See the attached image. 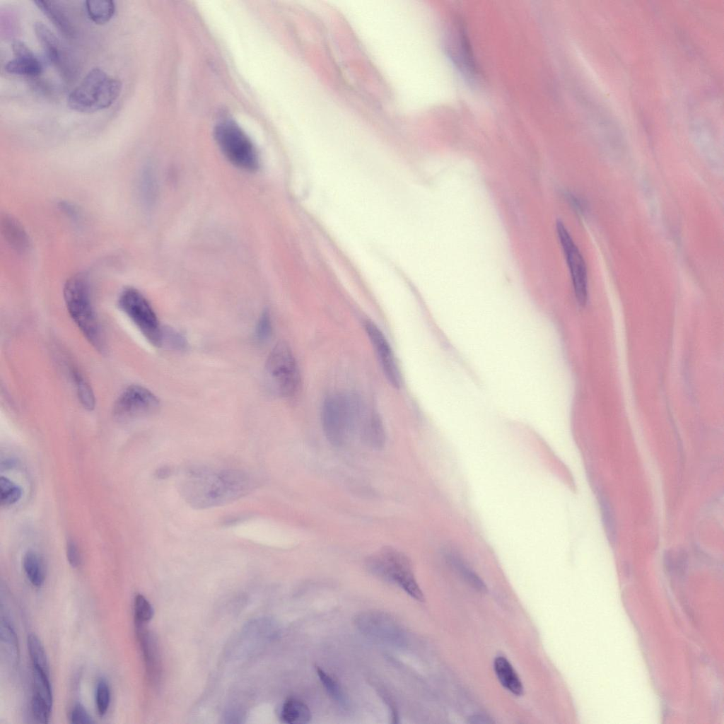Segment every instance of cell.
I'll return each mask as SVG.
<instances>
[{
  "label": "cell",
  "instance_id": "obj_1",
  "mask_svg": "<svg viewBox=\"0 0 724 724\" xmlns=\"http://www.w3.org/2000/svg\"><path fill=\"white\" fill-rule=\"evenodd\" d=\"M253 486L251 477L242 470L196 467L185 472L180 491L191 507L206 509L236 501L247 495Z\"/></svg>",
  "mask_w": 724,
  "mask_h": 724
},
{
  "label": "cell",
  "instance_id": "obj_2",
  "mask_svg": "<svg viewBox=\"0 0 724 724\" xmlns=\"http://www.w3.org/2000/svg\"><path fill=\"white\" fill-rule=\"evenodd\" d=\"M361 399L350 392H337L327 397L322 404L321 421L329 442L342 447L358 435L369 411Z\"/></svg>",
  "mask_w": 724,
  "mask_h": 724
},
{
  "label": "cell",
  "instance_id": "obj_3",
  "mask_svg": "<svg viewBox=\"0 0 724 724\" xmlns=\"http://www.w3.org/2000/svg\"><path fill=\"white\" fill-rule=\"evenodd\" d=\"M64 299L68 313L86 340L98 351L105 350L103 332L93 305L90 284L83 274H76L66 281Z\"/></svg>",
  "mask_w": 724,
  "mask_h": 724
},
{
  "label": "cell",
  "instance_id": "obj_4",
  "mask_svg": "<svg viewBox=\"0 0 724 724\" xmlns=\"http://www.w3.org/2000/svg\"><path fill=\"white\" fill-rule=\"evenodd\" d=\"M121 81L100 68L90 70L69 95L68 105L76 112L93 113L109 107L119 96Z\"/></svg>",
  "mask_w": 724,
  "mask_h": 724
},
{
  "label": "cell",
  "instance_id": "obj_5",
  "mask_svg": "<svg viewBox=\"0 0 724 724\" xmlns=\"http://www.w3.org/2000/svg\"><path fill=\"white\" fill-rule=\"evenodd\" d=\"M367 568L374 576L394 583L418 601L424 594L415 578L410 560L400 551L385 547L367 560Z\"/></svg>",
  "mask_w": 724,
  "mask_h": 724
},
{
  "label": "cell",
  "instance_id": "obj_6",
  "mask_svg": "<svg viewBox=\"0 0 724 724\" xmlns=\"http://www.w3.org/2000/svg\"><path fill=\"white\" fill-rule=\"evenodd\" d=\"M214 137L223 154L234 165L247 171L259 168V158L255 145L235 121L223 119L218 122Z\"/></svg>",
  "mask_w": 724,
  "mask_h": 724
},
{
  "label": "cell",
  "instance_id": "obj_7",
  "mask_svg": "<svg viewBox=\"0 0 724 724\" xmlns=\"http://www.w3.org/2000/svg\"><path fill=\"white\" fill-rule=\"evenodd\" d=\"M117 304L145 339L155 346H162L163 327L148 300L137 289L126 288L119 294Z\"/></svg>",
  "mask_w": 724,
  "mask_h": 724
},
{
  "label": "cell",
  "instance_id": "obj_8",
  "mask_svg": "<svg viewBox=\"0 0 724 724\" xmlns=\"http://www.w3.org/2000/svg\"><path fill=\"white\" fill-rule=\"evenodd\" d=\"M265 369L269 383L279 395L290 397L298 392L300 385V371L293 352L286 342L279 341L273 347Z\"/></svg>",
  "mask_w": 724,
  "mask_h": 724
},
{
  "label": "cell",
  "instance_id": "obj_9",
  "mask_svg": "<svg viewBox=\"0 0 724 724\" xmlns=\"http://www.w3.org/2000/svg\"><path fill=\"white\" fill-rule=\"evenodd\" d=\"M357 629L367 637L395 646L406 642L402 626L390 615L378 611L364 612L356 617Z\"/></svg>",
  "mask_w": 724,
  "mask_h": 724
},
{
  "label": "cell",
  "instance_id": "obj_10",
  "mask_svg": "<svg viewBox=\"0 0 724 724\" xmlns=\"http://www.w3.org/2000/svg\"><path fill=\"white\" fill-rule=\"evenodd\" d=\"M159 404V399L151 390L139 385H132L117 398L112 413L119 420H129L156 411Z\"/></svg>",
  "mask_w": 724,
  "mask_h": 724
},
{
  "label": "cell",
  "instance_id": "obj_11",
  "mask_svg": "<svg viewBox=\"0 0 724 724\" xmlns=\"http://www.w3.org/2000/svg\"><path fill=\"white\" fill-rule=\"evenodd\" d=\"M556 231L570 271L576 298L579 305L584 306L588 300L585 262L566 228L560 221L556 222Z\"/></svg>",
  "mask_w": 724,
  "mask_h": 724
},
{
  "label": "cell",
  "instance_id": "obj_12",
  "mask_svg": "<svg viewBox=\"0 0 724 724\" xmlns=\"http://www.w3.org/2000/svg\"><path fill=\"white\" fill-rule=\"evenodd\" d=\"M364 327L387 380L394 387L399 388L402 380L400 372L388 341L373 322L366 320Z\"/></svg>",
  "mask_w": 724,
  "mask_h": 724
},
{
  "label": "cell",
  "instance_id": "obj_13",
  "mask_svg": "<svg viewBox=\"0 0 724 724\" xmlns=\"http://www.w3.org/2000/svg\"><path fill=\"white\" fill-rule=\"evenodd\" d=\"M135 628L148 677L152 682H157L160 677L161 662L156 638L145 624L135 622Z\"/></svg>",
  "mask_w": 724,
  "mask_h": 724
},
{
  "label": "cell",
  "instance_id": "obj_14",
  "mask_svg": "<svg viewBox=\"0 0 724 724\" xmlns=\"http://www.w3.org/2000/svg\"><path fill=\"white\" fill-rule=\"evenodd\" d=\"M12 49L15 57L6 64L7 72L26 76H36L41 73L40 62L25 44L16 40L13 42Z\"/></svg>",
  "mask_w": 724,
  "mask_h": 724
},
{
  "label": "cell",
  "instance_id": "obj_15",
  "mask_svg": "<svg viewBox=\"0 0 724 724\" xmlns=\"http://www.w3.org/2000/svg\"><path fill=\"white\" fill-rule=\"evenodd\" d=\"M359 437L368 446L380 449L385 443V431L379 415L370 409L363 423Z\"/></svg>",
  "mask_w": 724,
  "mask_h": 724
},
{
  "label": "cell",
  "instance_id": "obj_16",
  "mask_svg": "<svg viewBox=\"0 0 724 724\" xmlns=\"http://www.w3.org/2000/svg\"><path fill=\"white\" fill-rule=\"evenodd\" d=\"M37 7L47 17L54 26L64 35L72 37L75 28L64 9L54 1H35Z\"/></svg>",
  "mask_w": 724,
  "mask_h": 724
},
{
  "label": "cell",
  "instance_id": "obj_17",
  "mask_svg": "<svg viewBox=\"0 0 724 724\" xmlns=\"http://www.w3.org/2000/svg\"><path fill=\"white\" fill-rule=\"evenodd\" d=\"M494 668L499 682L504 688L515 696L523 694L522 683L508 659L503 656L496 658Z\"/></svg>",
  "mask_w": 724,
  "mask_h": 724
},
{
  "label": "cell",
  "instance_id": "obj_18",
  "mask_svg": "<svg viewBox=\"0 0 724 724\" xmlns=\"http://www.w3.org/2000/svg\"><path fill=\"white\" fill-rule=\"evenodd\" d=\"M281 720L288 724H305L311 719L308 706L302 701L291 698L287 699L280 711Z\"/></svg>",
  "mask_w": 724,
  "mask_h": 724
},
{
  "label": "cell",
  "instance_id": "obj_19",
  "mask_svg": "<svg viewBox=\"0 0 724 724\" xmlns=\"http://www.w3.org/2000/svg\"><path fill=\"white\" fill-rule=\"evenodd\" d=\"M69 374L74 384L77 397L83 407L91 411L95 406L93 390L81 371L74 365L69 366Z\"/></svg>",
  "mask_w": 724,
  "mask_h": 724
},
{
  "label": "cell",
  "instance_id": "obj_20",
  "mask_svg": "<svg viewBox=\"0 0 724 724\" xmlns=\"http://www.w3.org/2000/svg\"><path fill=\"white\" fill-rule=\"evenodd\" d=\"M34 31L48 58L56 65L60 64V45L56 35L42 22L35 23Z\"/></svg>",
  "mask_w": 724,
  "mask_h": 724
},
{
  "label": "cell",
  "instance_id": "obj_21",
  "mask_svg": "<svg viewBox=\"0 0 724 724\" xmlns=\"http://www.w3.org/2000/svg\"><path fill=\"white\" fill-rule=\"evenodd\" d=\"M0 641L7 659L13 665H16L20 659L18 641L13 627L6 619H1V621Z\"/></svg>",
  "mask_w": 724,
  "mask_h": 724
},
{
  "label": "cell",
  "instance_id": "obj_22",
  "mask_svg": "<svg viewBox=\"0 0 724 724\" xmlns=\"http://www.w3.org/2000/svg\"><path fill=\"white\" fill-rule=\"evenodd\" d=\"M23 566L28 579L33 585L40 587L44 583L46 578L45 566L37 553L28 551L23 556Z\"/></svg>",
  "mask_w": 724,
  "mask_h": 724
},
{
  "label": "cell",
  "instance_id": "obj_23",
  "mask_svg": "<svg viewBox=\"0 0 724 724\" xmlns=\"http://www.w3.org/2000/svg\"><path fill=\"white\" fill-rule=\"evenodd\" d=\"M4 235L11 247L18 251L25 250L29 245L26 233L21 225L11 216H6L2 221Z\"/></svg>",
  "mask_w": 724,
  "mask_h": 724
},
{
  "label": "cell",
  "instance_id": "obj_24",
  "mask_svg": "<svg viewBox=\"0 0 724 724\" xmlns=\"http://www.w3.org/2000/svg\"><path fill=\"white\" fill-rule=\"evenodd\" d=\"M86 9L90 19L96 24L107 23L115 13V1L110 0L86 1Z\"/></svg>",
  "mask_w": 724,
  "mask_h": 724
},
{
  "label": "cell",
  "instance_id": "obj_25",
  "mask_svg": "<svg viewBox=\"0 0 724 724\" xmlns=\"http://www.w3.org/2000/svg\"><path fill=\"white\" fill-rule=\"evenodd\" d=\"M27 644L33 667L38 668L49 675L47 655L38 636L34 633H30L27 637Z\"/></svg>",
  "mask_w": 724,
  "mask_h": 724
},
{
  "label": "cell",
  "instance_id": "obj_26",
  "mask_svg": "<svg viewBox=\"0 0 724 724\" xmlns=\"http://www.w3.org/2000/svg\"><path fill=\"white\" fill-rule=\"evenodd\" d=\"M34 693L42 698L49 706H53V694L49 682V675L33 667Z\"/></svg>",
  "mask_w": 724,
  "mask_h": 724
},
{
  "label": "cell",
  "instance_id": "obj_27",
  "mask_svg": "<svg viewBox=\"0 0 724 724\" xmlns=\"http://www.w3.org/2000/svg\"><path fill=\"white\" fill-rule=\"evenodd\" d=\"M317 675L329 695L341 706L346 704V698L339 684L320 667H315Z\"/></svg>",
  "mask_w": 724,
  "mask_h": 724
},
{
  "label": "cell",
  "instance_id": "obj_28",
  "mask_svg": "<svg viewBox=\"0 0 724 724\" xmlns=\"http://www.w3.org/2000/svg\"><path fill=\"white\" fill-rule=\"evenodd\" d=\"M22 496L21 488L7 477L0 478V500L2 506H8L16 503Z\"/></svg>",
  "mask_w": 724,
  "mask_h": 724
},
{
  "label": "cell",
  "instance_id": "obj_29",
  "mask_svg": "<svg viewBox=\"0 0 724 724\" xmlns=\"http://www.w3.org/2000/svg\"><path fill=\"white\" fill-rule=\"evenodd\" d=\"M599 501L607 538L610 543L614 544L617 539V527L612 508L606 497L600 496Z\"/></svg>",
  "mask_w": 724,
  "mask_h": 724
},
{
  "label": "cell",
  "instance_id": "obj_30",
  "mask_svg": "<svg viewBox=\"0 0 724 724\" xmlns=\"http://www.w3.org/2000/svg\"><path fill=\"white\" fill-rule=\"evenodd\" d=\"M135 622L146 624L154 615V609L149 601L141 594H137L134 600Z\"/></svg>",
  "mask_w": 724,
  "mask_h": 724
},
{
  "label": "cell",
  "instance_id": "obj_31",
  "mask_svg": "<svg viewBox=\"0 0 724 724\" xmlns=\"http://www.w3.org/2000/svg\"><path fill=\"white\" fill-rule=\"evenodd\" d=\"M110 689L104 679L98 680L95 689V705L98 714L103 716L106 714L110 704Z\"/></svg>",
  "mask_w": 724,
  "mask_h": 724
},
{
  "label": "cell",
  "instance_id": "obj_32",
  "mask_svg": "<svg viewBox=\"0 0 724 724\" xmlns=\"http://www.w3.org/2000/svg\"><path fill=\"white\" fill-rule=\"evenodd\" d=\"M30 708L33 716L37 722L49 723L52 707L42 698L33 694Z\"/></svg>",
  "mask_w": 724,
  "mask_h": 724
},
{
  "label": "cell",
  "instance_id": "obj_33",
  "mask_svg": "<svg viewBox=\"0 0 724 724\" xmlns=\"http://www.w3.org/2000/svg\"><path fill=\"white\" fill-rule=\"evenodd\" d=\"M272 325L270 314L264 310L259 316L255 328V338L259 343L267 341L271 337Z\"/></svg>",
  "mask_w": 724,
  "mask_h": 724
},
{
  "label": "cell",
  "instance_id": "obj_34",
  "mask_svg": "<svg viewBox=\"0 0 724 724\" xmlns=\"http://www.w3.org/2000/svg\"><path fill=\"white\" fill-rule=\"evenodd\" d=\"M449 563L466 578L468 581L472 583L477 585L478 587L481 586L482 583L479 579L478 576L469 568L457 556L448 554L446 556Z\"/></svg>",
  "mask_w": 724,
  "mask_h": 724
},
{
  "label": "cell",
  "instance_id": "obj_35",
  "mask_svg": "<svg viewBox=\"0 0 724 724\" xmlns=\"http://www.w3.org/2000/svg\"><path fill=\"white\" fill-rule=\"evenodd\" d=\"M186 344V340L179 332L171 328L163 327L162 346L165 345L173 349L181 350L185 349Z\"/></svg>",
  "mask_w": 724,
  "mask_h": 724
},
{
  "label": "cell",
  "instance_id": "obj_36",
  "mask_svg": "<svg viewBox=\"0 0 724 724\" xmlns=\"http://www.w3.org/2000/svg\"><path fill=\"white\" fill-rule=\"evenodd\" d=\"M70 720L74 724H91L95 722L86 708L80 703H76L73 707Z\"/></svg>",
  "mask_w": 724,
  "mask_h": 724
},
{
  "label": "cell",
  "instance_id": "obj_37",
  "mask_svg": "<svg viewBox=\"0 0 724 724\" xmlns=\"http://www.w3.org/2000/svg\"><path fill=\"white\" fill-rule=\"evenodd\" d=\"M66 557L69 564L74 567H78L81 564V556L74 541L69 539L66 547Z\"/></svg>",
  "mask_w": 724,
  "mask_h": 724
},
{
  "label": "cell",
  "instance_id": "obj_38",
  "mask_svg": "<svg viewBox=\"0 0 724 724\" xmlns=\"http://www.w3.org/2000/svg\"><path fill=\"white\" fill-rule=\"evenodd\" d=\"M171 474V469L169 467L163 466L158 468L156 472V476L159 479L168 477Z\"/></svg>",
  "mask_w": 724,
  "mask_h": 724
}]
</instances>
